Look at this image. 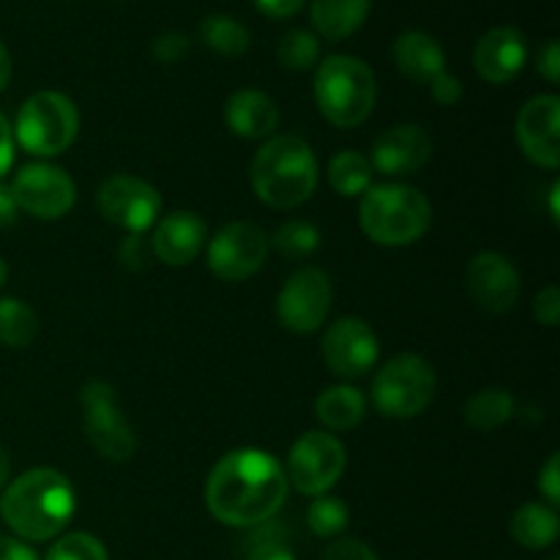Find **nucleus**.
I'll return each instance as SVG.
<instances>
[{
    "instance_id": "f257e3e1",
    "label": "nucleus",
    "mask_w": 560,
    "mask_h": 560,
    "mask_svg": "<svg viewBox=\"0 0 560 560\" xmlns=\"http://www.w3.org/2000/svg\"><path fill=\"white\" fill-rule=\"evenodd\" d=\"M284 468L260 448H235L211 468L206 506L213 520L230 528H257L288 501Z\"/></svg>"
},
{
    "instance_id": "f03ea898",
    "label": "nucleus",
    "mask_w": 560,
    "mask_h": 560,
    "mask_svg": "<svg viewBox=\"0 0 560 560\" xmlns=\"http://www.w3.org/2000/svg\"><path fill=\"white\" fill-rule=\"evenodd\" d=\"M74 509V487L52 468H33L16 476L0 498V517L25 541H49L63 534Z\"/></svg>"
},
{
    "instance_id": "7ed1b4c3",
    "label": "nucleus",
    "mask_w": 560,
    "mask_h": 560,
    "mask_svg": "<svg viewBox=\"0 0 560 560\" xmlns=\"http://www.w3.org/2000/svg\"><path fill=\"white\" fill-rule=\"evenodd\" d=\"M317 159L310 142L299 135L268 137L252 159V189L266 206L293 211L317 189Z\"/></svg>"
},
{
    "instance_id": "20e7f679",
    "label": "nucleus",
    "mask_w": 560,
    "mask_h": 560,
    "mask_svg": "<svg viewBox=\"0 0 560 560\" xmlns=\"http://www.w3.org/2000/svg\"><path fill=\"white\" fill-rule=\"evenodd\" d=\"M359 224L381 246H410L430 230L432 206L408 184H377L361 195Z\"/></svg>"
},
{
    "instance_id": "39448f33",
    "label": "nucleus",
    "mask_w": 560,
    "mask_h": 560,
    "mask_svg": "<svg viewBox=\"0 0 560 560\" xmlns=\"http://www.w3.org/2000/svg\"><path fill=\"white\" fill-rule=\"evenodd\" d=\"M315 102L337 129H353L372 115L377 82L370 66L353 55H328L315 74Z\"/></svg>"
},
{
    "instance_id": "423d86ee",
    "label": "nucleus",
    "mask_w": 560,
    "mask_h": 560,
    "mask_svg": "<svg viewBox=\"0 0 560 560\" xmlns=\"http://www.w3.org/2000/svg\"><path fill=\"white\" fill-rule=\"evenodd\" d=\"M80 135L77 104L60 91H38L16 113L14 140L33 156H58Z\"/></svg>"
},
{
    "instance_id": "0eeeda50",
    "label": "nucleus",
    "mask_w": 560,
    "mask_h": 560,
    "mask_svg": "<svg viewBox=\"0 0 560 560\" xmlns=\"http://www.w3.org/2000/svg\"><path fill=\"white\" fill-rule=\"evenodd\" d=\"M438 375L430 361L416 353H399L381 366L372 381V402L388 419H416L432 405Z\"/></svg>"
},
{
    "instance_id": "6e6552de",
    "label": "nucleus",
    "mask_w": 560,
    "mask_h": 560,
    "mask_svg": "<svg viewBox=\"0 0 560 560\" xmlns=\"http://www.w3.org/2000/svg\"><path fill=\"white\" fill-rule=\"evenodd\" d=\"M80 402L85 408V435L98 457L107 463H129L137 452V435L120 410L115 388L104 381H88Z\"/></svg>"
},
{
    "instance_id": "1a4fd4ad",
    "label": "nucleus",
    "mask_w": 560,
    "mask_h": 560,
    "mask_svg": "<svg viewBox=\"0 0 560 560\" xmlns=\"http://www.w3.org/2000/svg\"><path fill=\"white\" fill-rule=\"evenodd\" d=\"M348 452L342 441L331 432L312 430L293 443L288 454V485H293L301 495L320 498L342 479Z\"/></svg>"
},
{
    "instance_id": "9d476101",
    "label": "nucleus",
    "mask_w": 560,
    "mask_h": 560,
    "mask_svg": "<svg viewBox=\"0 0 560 560\" xmlns=\"http://www.w3.org/2000/svg\"><path fill=\"white\" fill-rule=\"evenodd\" d=\"M271 241L255 222H230L208 244V268L222 282H246L266 262Z\"/></svg>"
},
{
    "instance_id": "9b49d317",
    "label": "nucleus",
    "mask_w": 560,
    "mask_h": 560,
    "mask_svg": "<svg viewBox=\"0 0 560 560\" xmlns=\"http://www.w3.org/2000/svg\"><path fill=\"white\" fill-rule=\"evenodd\" d=\"M96 206L102 217L115 228H124L129 233H145L148 228L159 222L162 213V195L153 184L137 178V175L118 173L109 175L98 186Z\"/></svg>"
},
{
    "instance_id": "f8f14e48",
    "label": "nucleus",
    "mask_w": 560,
    "mask_h": 560,
    "mask_svg": "<svg viewBox=\"0 0 560 560\" xmlns=\"http://www.w3.org/2000/svg\"><path fill=\"white\" fill-rule=\"evenodd\" d=\"M334 288L323 268H301L284 282L277 299V317L290 334H315L331 312Z\"/></svg>"
},
{
    "instance_id": "ddd939ff",
    "label": "nucleus",
    "mask_w": 560,
    "mask_h": 560,
    "mask_svg": "<svg viewBox=\"0 0 560 560\" xmlns=\"http://www.w3.org/2000/svg\"><path fill=\"white\" fill-rule=\"evenodd\" d=\"M16 208L31 217L52 222V219L66 217L77 202V186L66 170L52 167V164H27L16 173L14 184Z\"/></svg>"
},
{
    "instance_id": "4468645a",
    "label": "nucleus",
    "mask_w": 560,
    "mask_h": 560,
    "mask_svg": "<svg viewBox=\"0 0 560 560\" xmlns=\"http://www.w3.org/2000/svg\"><path fill=\"white\" fill-rule=\"evenodd\" d=\"M320 353L334 375L353 381V377L366 375L377 364L381 345H377L370 323L359 320V317H339L323 334Z\"/></svg>"
},
{
    "instance_id": "2eb2a0df",
    "label": "nucleus",
    "mask_w": 560,
    "mask_h": 560,
    "mask_svg": "<svg viewBox=\"0 0 560 560\" xmlns=\"http://www.w3.org/2000/svg\"><path fill=\"white\" fill-rule=\"evenodd\" d=\"M517 142L525 156L545 170L560 164V98L541 93L525 102L517 115Z\"/></svg>"
},
{
    "instance_id": "dca6fc26",
    "label": "nucleus",
    "mask_w": 560,
    "mask_h": 560,
    "mask_svg": "<svg viewBox=\"0 0 560 560\" xmlns=\"http://www.w3.org/2000/svg\"><path fill=\"white\" fill-rule=\"evenodd\" d=\"M468 293L479 310L503 315L520 299V273L501 252H479L468 262Z\"/></svg>"
},
{
    "instance_id": "f3484780",
    "label": "nucleus",
    "mask_w": 560,
    "mask_h": 560,
    "mask_svg": "<svg viewBox=\"0 0 560 560\" xmlns=\"http://www.w3.org/2000/svg\"><path fill=\"white\" fill-rule=\"evenodd\" d=\"M432 140L419 124H399L383 131L372 145V170L388 175V178H402L413 175L430 162Z\"/></svg>"
},
{
    "instance_id": "a211bd4d",
    "label": "nucleus",
    "mask_w": 560,
    "mask_h": 560,
    "mask_svg": "<svg viewBox=\"0 0 560 560\" xmlns=\"http://www.w3.org/2000/svg\"><path fill=\"white\" fill-rule=\"evenodd\" d=\"M528 60L525 36L512 25H501L487 31L474 47V66L479 77L492 85H506L523 71Z\"/></svg>"
},
{
    "instance_id": "6ab92c4d",
    "label": "nucleus",
    "mask_w": 560,
    "mask_h": 560,
    "mask_svg": "<svg viewBox=\"0 0 560 560\" xmlns=\"http://www.w3.org/2000/svg\"><path fill=\"white\" fill-rule=\"evenodd\" d=\"M208 238L206 222L195 211H173L156 222L151 252L164 266H189Z\"/></svg>"
},
{
    "instance_id": "aec40b11",
    "label": "nucleus",
    "mask_w": 560,
    "mask_h": 560,
    "mask_svg": "<svg viewBox=\"0 0 560 560\" xmlns=\"http://www.w3.org/2000/svg\"><path fill=\"white\" fill-rule=\"evenodd\" d=\"M224 124L244 140H268L279 126V107L268 93L241 88L224 104Z\"/></svg>"
},
{
    "instance_id": "412c9836",
    "label": "nucleus",
    "mask_w": 560,
    "mask_h": 560,
    "mask_svg": "<svg viewBox=\"0 0 560 560\" xmlns=\"http://www.w3.org/2000/svg\"><path fill=\"white\" fill-rule=\"evenodd\" d=\"M394 63L416 85H430L446 71V52L441 42L424 31H405L394 42Z\"/></svg>"
},
{
    "instance_id": "4be33fe9",
    "label": "nucleus",
    "mask_w": 560,
    "mask_h": 560,
    "mask_svg": "<svg viewBox=\"0 0 560 560\" xmlns=\"http://www.w3.org/2000/svg\"><path fill=\"white\" fill-rule=\"evenodd\" d=\"M372 0H312V25L326 42H345L366 22Z\"/></svg>"
},
{
    "instance_id": "5701e85b",
    "label": "nucleus",
    "mask_w": 560,
    "mask_h": 560,
    "mask_svg": "<svg viewBox=\"0 0 560 560\" xmlns=\"http://www.w3.org/2000/svg\"><path fill=\"white\" fill-rule=\"evenodd\" d=\"M315 413L328 432H348L364 421L366 399L355 386H331L317 397Z\"/></svg>"
},
{
    "instance_id": "b1692460",
    "label": "nucleus",
    "mask_w": 560,
    "mask_h": 560,
    "mask_svg": "<svg viewBox=\"0 0 560 560\" xmlns=\"http://www.w3.org/2000/svg\"><path fill=\"white\" fill-rule=\"evenodd\" d=\"M509 530H512V539L523 545L525 550H547L558 541V512L552 506H545V503H525L512 514Z\"/></svg>"
},
{
    "instance_id": "393cba45",
    "label": "nucleus",
    "mask_w": 560,
    "mask_h": 560,
    "mask_svg": "<svg viewBox=\"0 0 560 560\" xmlns=\"http://www.w3.org/2000/svg\"><path fill=\"white\" fill-rule=\"evenodd\" d=\"M465 424L479 432H492L514 416V397L506 388H481L465 402Z\"/></svg>"
},
{
    "instance_id": "a878e982",
    "label": "nucleus",
    "mask_w": 560,
    "mask_h": 560,
    "mask_svg": "<svg viewBox=\"0 0 560 560\" xmlns=\"http://www.w3.org/2000/svg\"><path fill=\"white\" fill-rule=\"evenodd\" d=\"M372 170L370 159L359 151H342L328 162V184L337 195L342 197H359L372 186Z\"/></svg>"
},
{
    "instance_id": "bb28decb",
    "label": "nucleus",
    "mask_w": 560,
    "mask_h": 560,
    "mask_svg": "<svg viewBox=\"0 0 560 560\" xmlns=\"http://www.w3.org/2000/svg\"><path fill=\"white\" fill-rule=\"evenodd\" d=\"M200 36L206 42V47H211L213 52L224 55V58H238L249 49L252 36L246 31L244 22L233 20L228 14H211L200 22Z\"/></svg>"
},
{
    "instance_id": "cd10ccee",
    "label": "nucleus",
    "mask_w": 560,
    "mask_h": 560,
    "mask_svg": "<svg viewBox=\"0 0 560 560\" xmlns=\"http://www.w3.org/2000/svg\"><path fill=\"white\" fill-rule=\"evenodd\" d=\"M38 337V315L20 299H0V345L22 350Z\"/></svg>"
},
{
    "instance_id": "c85d7f7f",
    "label": "nucleus",
    "mask_w": 560,
    "mask_h": 560,
    "mask_svg": "<svg viewBox=\"0 0 560 560\" xmlns=\"http://www.w3.org/2000/svg\"><path fill=\"white\" fill-rule=\"evenodd\" d=\"M273 246L284 260H304L320 249V230L304 219H290L277 230Z\"/></svg>"
},
{
    "instance_id": "c756f323",
    "label": "nucleus",
    "mask_w": 560,
    "mask_h": 560,
    "mask_svg": "<svg viewBox=\"0 0 560 560\" xmlns=\"http://www.w3.org/2000/svg\"><path fill=\"white\" fill-rule=\"evenodd\" d=\"M306 523L310 530L320 539H334V536L342 534L350 523V509L342 498L334 495H320L312 501V506L306 509Z\"/></svg>"
},
{
    "instance_id": "7c9ffc66",
    "label": "nucleus",
    "mask_w": 560,
    "mask_h": 560,
    "mask_svg": "<svg viewBox=\"0 0 560 560\" xmlns=\"http://www.w3.org/2000/svg\"><path fill=\"white\" fill-rule=\"evenodd\" d=\"M277 58L284 69L306 71L320 58V44H317L315 33L304 31V27H295V31H288L279 38Z\"/></svg>"
},
{
    "instance_id": "2f4dec72",
    "label": "nucleus",
    "mask_w": 560,
    "mask_h": 560,
    "mask_svg": "<svg viewBox=\"0 0 560 560\" xmlns=\"http://www.w3.org/2000/svg\"><path fill=\"white\" fill-rule=\"evenodd\" d=\"M47 560H109L107 547L91 534H66L49 547Z\"/></svg>"
},
{
    "instance_id": "473e14b6",
    "label": "nucleus",
    "mask_w": 560,
    "mask_h": 560,
    "mask_svg": "<svg viewBox=\"0 0 560 560\" xmlns=\"http://www.w3.org/2000/svg\"><path fill=\"white\" fill-rule=\"evenodd\" d=\"M246 560H299L293 556V550L288 547L284 536L273 534L271 528H266V523L257 525V534L252 536L249 552H246Z\"/></svg>"
},
{
    "instance_id": "72a5a7b5",
    "label": "nucleus",
    "mask_w": 560,
    "mask_h": 560,
    "mask_svg": "<svg viewBox=\"0 0 560 560\" xmlns=\"http://www.w3.org/2000/svg\"><path fill=\"white\" fill-rule=\"evenodd\" d=\"M186 52H189V38L178 31L162 33V36H156V42H153V58H156L159 63H178V60L186 58Z\"/></svg>"
},
{
    "instance_id": "f704fd0d",
    "label": "nucleus",
    "mask_w": 560,
    "mask_h": 560,
    "mask_svg": "<svg viewBox=\"0 0 560 560\" xmlns=\"http://www.w3.org/2000/svg\"><path fill=\"white\" fill-rule=\"evenodd\" d=\"M534 317L547 328H556L560 323V290L556 284H547L534 299Z\"/></svg>"
},
{
    "instance_id": "c9c22d12",
    "label": "nucleus",
    "mask_w": 560,
    "mask_h": 560,
    "mask_svg": "<svg viewBox=\"0 0 560 560\" xmlns=\"http://www.w3.org/2000/svg\"><path fill=\"white\" fill-rule=\"evenodd\" d=\"M323 560H381L375 556L370 545L359 539H337L334 545H328Z\"/></svg>"
},
{
    "instance_id": "e433bc0d",
    "label": "nucleus",
    "mask_w": 560,
    "mask_h": 560,
    "mask_svg": "<svg viewBox=\"0 0 560 560\" xmlns=\"http://www.w3.org/2000/svg\"><path fill=\"white\" fill-rule=\"evenodd\" d=\"M430 91L432 98H435L441 107H454V104H459V98H463V82H459V77L443 71V74H438L435 80L430 82Z\"/></svg>"
},
{
    "instance_id": "4c0bfd02",
    "label": "nucleus",
    "mask_w": 560,
    "mask_h": 560,
    "mask_svg": "<svg viewBox=\"0 0 560 560\" xmlns=\"http://www.w3.org/2000/svg\"><path fill=\"white\" fill-rule=\"evenodd\" d=\"M539 490L552 509L560 503V454H552L539 474Z\"/></svg>"
},
{
    "instance_id": "58836bf2",
    "label": "nucleus",
    "mask_w": 560,
    "mask_h": 560,
    "mask_svg": "<svg viewBox=\"0 0 560 560\" xmlns=\"http://www.w3.org/2000/svg\"><path fill=\"white\" fill-rule=\"evenodd\" d=\"M536 71H539L547 82H552V85L560 82V44L556 38L541 47L539 58H536Z\"/></svg>"
},
{
    "instance_id": "ea45409f",
    "label": "nucleus",
    "mask_w": 560,
    "mask_h": 560,
    "mask_svg": "<svg viewBox=\"0 0 560 560\" xmlns=\"http://www.w3.org/2000/svg\"><path fill=\"white\" fill-rule=\"evenodd\" d=\"M120 262L131 268H142L148 262V246L142 244V233H131L120 246Z\"/></svg>"
},
{
    "instance_id": "a19ab883",
    "label": "nucleus",
    "mask_w": 560,
    "mask_h": 560,
    "mask_svg": "<svg viewBox=\"0 0 560 560\" xmlns=\"http://www.w3.org/2000/svg\"><path fill=\"white\" fill-rule=\"evenodd\" d=\"M260 5V11L266 16H273V20H288V16L299 14L304 9L306 0H255Z\"/></svg>"
},
{
    "instance_id": "79ce46f5",
    "label": "nucleus",
    "mask_w": 560,
    "mask_h": 560,
    "mask_svg": "<svg viewBox=\"0 0 560 560\" xmlns=\"http://www.w3.org/2000/svg\"><path fill=\"white\" fill-rule=\"evenodd\" d=\"M11 162H14V129L5 120V115L0 113V178L9 173Z\"/></svg>"
},
{
    "instance_id": "37998d69",
    "label": "nucleus",
    "mask_w": 560,
    "mask_h": 560,
    "mask_svg": "<svg viewBox=\"0 0 560 560\" xmlns=\"http://www.w3.org/2000/svg\"><path fill=\"white\" fill-rule=\"evenodd\" d=\"M0 560H38V556L22 541L0 536Z\"/></svg>"
},
{
    "instance_id": "c03bdc74",
    "label": "nucleus",
    "mask_w": 560,
    "mask_h": 560,
    "mask_svg": "<svg viewBox=\"0 0 560 560\" xmlns=\"http://www.w3.org/2000/svg\"><path fill=\"white\" fill-rule=\"evenodd\" d=\"M16 213H20V208H16L14 191H11V186L0 184V228H9V224H14Z\"/></svg>"
},
{
    "instance_id": "a18cd8bd",
    "label": "nucleus",
    "mask_w": 560,
    "mask_h": 560,
    "mask_svg": "<svg viewBox=\"0 0 560 560\" xmlns=\"http://www.w3.org/2000/svg\"><path fill=\"white\" fill-rule=\"evenodd\" d=\"M9 80H11V55L9 49H5V44L0 42V91L9 85Z\"/></svg>"
},
{
    "instance_id": "49530a36",
    "label": "nucleus",
    "mask_w": 560,
    "mask_h": 560,
    "mask_svg": "<svg viewBox=\"0 0 560 560\" xmlns=\"http://www.w3.org/2000/svg\"><path fill=\"white\" fill-rule=\"evenodd\" d=\"M9 474H11V457L3 446H0V490L9 485Z\"/></svg>"
},
{
    "instance_id": "de8ad7c7",
    "label": "nucleus",
    "mask_w": 560,
    "mask_h": 560,
    "mask_svg": "<svg viewBox=\"0 0 560 560\" xmlns=\"http://www.w3.org/2000/svg\"><path fill=\"white\" fill-rule=\"evenodd\" d=\"M558 191H560V184H552V191H550V213H552V219H556L558 222Z\"/></svg>"
},
{
    "instance_id": "09e8293b",
    "label": "nucleus",
    "mask_w": 560,
    "mask_h": 560,
    "mask_svg": "<svg viewBox=\"0 0 560 560\" xmlns=\"http://www.w3.org/2000/svg\"><path fill=\"white\" fill-rule=\"evenodd\" d=\"M5 279H9V266H5V260L0 257V288L5 284Z\"/></svg>"
},
{
    "instance_id": "8fccbe9b",
    "label": "nucleus",
    "mask_w": 560,
    "mask_h": 560,
    "mask_svg": "<svg viewBox=\"0 0 560 560\" xmlns=\"http://www.w3.org/2000/svg\"><path fill=\"white\" fill-rule=\"evenodd\" d=\"M550 560H560V558H558V556H552V558H550Z\"/></svg>"
}]
</instances>
